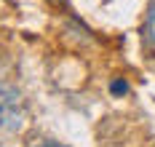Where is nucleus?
I'll return each mask as SVG.
<instances>
[{"label":"nucleus","mask_w":155,"mask_h":147,"mask_svg":"<svg viewBox=\"0 0 155 147\" xmlns=\"http://www.w3.org/2000/svg\"><path fill=\"white\" fill-rule=\"evenodd\" d=\"M24 123V99L11 86H0V131H16Z\"/></svg>","instance_id":"obj_1"},{"label":"nucleus","mask_w":155,"mask_h":147,"mask_svg":"<svg viewBox=\"0 0 155 147\" xmlns=\"http://www.w3.org/2000/svg\"><path fill=\"white\" fill-rule=\"evenodd\" d=\"M126 88H128V86H126L123 80H115L112 86H110V91H112V94H126Z\"/></svg>","instance_id":"obj_2"},{"label":"nucleus","mask_w":155,"mask_h":147,"mask_svg":"<svg viewBox=\"0 0 155 147\" xmlns=\"http://www.w3.org/2000/svg\"><path fill=\"white\" fill-rule=\"evenodd\" d=\"M147 30H150V40H153V46H155V19L150 16V24H147Z\"/></svg>","instance_id":"obj_3"},{"label":"nucleus","mask_w":155,"mask_h":147,"mask_svg":"<svg viewBox=\"0 0 155 147\" xmlns=\"http://www.w3.org/2000/svg\"><path fill=\"white\" fill-rule=\"evenodd\" d=\"M38 147H67V145H59V142H40Z\"/></svg>","instance_id":"obj_4"},{"label":"nucleus","mask_w":155,"mask_h":147,"mask_svg":"<svg viewBox=\"0 0 155 147\" xmlns=\"http://www.w3.org/2000/svg\"><path fill=\"white\" fill-rule=\"evenodd\" d=\"M150 16H153V19H155V3H153V14H150Z\"/></svg>","instance_id":"obj_5"}]
</instances>
